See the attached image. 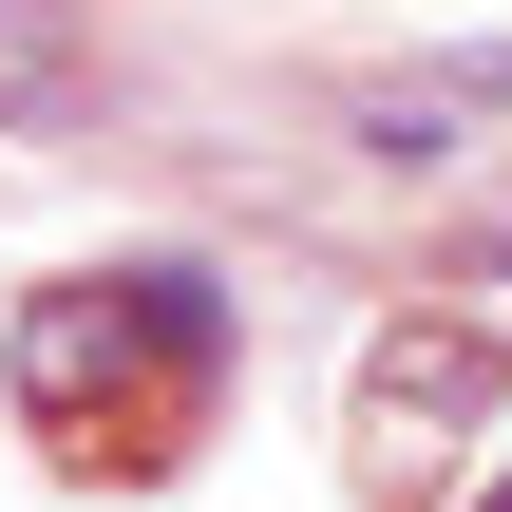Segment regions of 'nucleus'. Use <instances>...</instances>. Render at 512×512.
<instances>
[{
	"label": "nucleus",
	"instance_id": "nucleus-1",
	"mask_svg": "<svg viewBox=\"0 0 512 512\" xmlns=\"http://www.w3.org/2000/svg\"><path fill=\"white\" fill-rule=\"evenodd\" d=\"M475 418H494V342H475V323H399V342L361 361V456H380V475H456Z\"/></svg>",
	"mask_w": 512,
	"mask_h": 512
},
{
	"label": "nucleus",
	"instance_id": "nucleus-2",
	"mask_svg": "<svg viewBox=\"0 0 512 512\" xmlns=\"http://www.w3.org/2000/svg\"><path fill=\"white\" fill-rule=\"evenodd\" d=\"M342 133H361L380 171H475V133H512V38L418 57V76H361V95H342Z\"/></svg>",
	"mask_w": 512,
	"mask_h": 512
},
{
	"label": "nucleus",
	"instance_id": "nucleus-3",
	"mask_svg": "<svg viewBox=\"0 0 512 512\" xmlns=\"http://www.w3.org/2000/svg\"><path fill=\"white\" fill-rule=\"evenodd\" d=\"M0 114H76V19L57 0H0Z\"/></svg>",
	"mask_w": 512,
	"mask_h": 512
},
{
	"label": "nucleus",
	"instance_id": "nucleus-4",
	"mask_svg": "<svg viewBox=\"0 0 512 512\" xmlns=\"http://www.w3.org/2000/svg\"><path fill=\"white\" fill-rule=\"evenodd\" d=\"M475 512H512V475H494V494H475Z\"/></svg>",
	"mask_w": 512,
	"mask_h": 512
}]
</instances>
